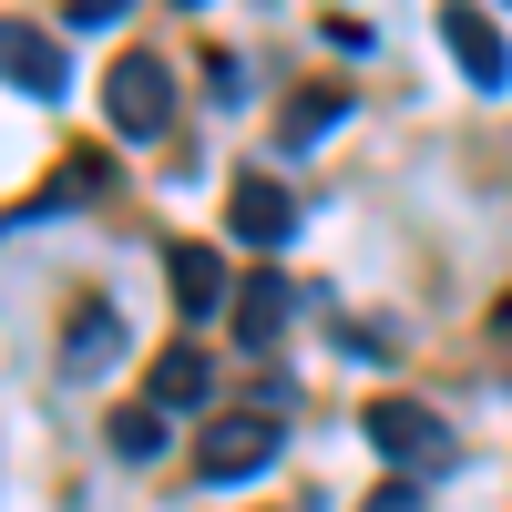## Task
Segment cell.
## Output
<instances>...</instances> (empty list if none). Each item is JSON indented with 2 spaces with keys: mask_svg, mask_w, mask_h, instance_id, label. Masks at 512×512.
Segmentation results:
<instances>
[{
  "mask_svg": "<svg viewBox=\"0 0 512 512\" xmlns=\"http://www.w3.org/2000/svg\"><path fill=\"white\" fill-rule=\"evenodd\" d=\"M359 512H420V482H400V472H390V482H379Z\"/></svg>",
  "mask_w": 512,
  "mask_h": 512,
  "instance_id": "13",
  "label": "cell"
},
{
  "mask_svg": "<svg viewBox=\"0 0 512 512\" xmlns=\"http://www.w3.org/2000/svg\"><path fill=\"white\" fill-rule=\"evenodd\" d=\"M359 431H369V451L390 461L400 482H420V472H451V431H441V420L420 410V400H369V410H359Z\"/></svg>",
  "mask_w": 512,
  "mask_h": 512,
  "instance_id": "2",
  "label": "cell"
},
{
  "mask_svg": "<svg viewBox=\"0 0 512 512\" xmlns=\"http://www.w3.org/2000/svg\"><path fill=\"white\" fill-rule=\"evenodd\" d=\"M205 390H216L205 349H164V359H154V379H144V400H154V410H205Z\"/></svg>",
  "mask_w": 512,
  "mask_h": 512,
  "instance_id": "8",
  "label": "cell"
},
{
  "mask_svg": "<svg viewBox=\"0 0 512 512\" xmlns=\"http://www.w3.org/2000/svg\"><path fill=\"white\" fill-rule=\"evenodd\" d=\"M492 338H512V287H502V308H492Z\"/></svg>",
  "mask_w": 512,
  "mask_h": 512,
  "instance_id": "15",
  "label": "cell"
},
{
  "mask_svg": "<svg viewBox=\"0 0 512 512\" xmlns=\"http://www.w3.org/2000/svg\"><path fill=\"white\" fill-rule=\"evenodd\" d=\"M226 236H236V246H287V236H297V195H287L277 175H236V185H226Z\"/></svg>",
  "mask_w": 512,
  "mask_h": 512,
  "instance_id": "4",
  "label": "cell"
},
{
  "mask_svg": "<svg viewBox=\"0 0 512 512\" xmlns=\"http://www.w3.org/2000/svg\"><path fill=\"white\" fill-rule=\"evenodd\" d=\"M277 451H287L277 410H226V420H205V441H195V482H256Z\"/></svg>",
  "mask_w": 512,
  "mask_h": 512,
  "instance_id": "1",
  "label": "cell"
},
{
  "mask_svg": "<svg viewBox=\"0 0 512 512\" xmlns=\"http://www.w3.org/2000/svg\"><path fill=\"white\" fill-rule=\"evenodd\" d=\"M277 328H287V277L267 267V277L236 287V338H246V349H277Z\"/></svg>",
  "mask_w": 512,
  "mask_h": 512,
  "instance_id": "9",
  "label": "cell"
},
{
  "mask_svg": "<svg viewBox=\"0 0 512 512\" xmlns=\"http://www.w3.org/2000/svg\"><path fill=\"white\" fill-rule=\"evenodd\" d=\"M0 62H11V93H31V103H52V93H62V52H52L31 21L0 31Z\"/></svg>",
  "mask_w": 512,
  "mask_h": 512,
  "instance_id": "7",
  "label": "cell"
},
{
  "mask_svg": "<svg viewBox=\"0 0 512 512\" xmlns=\"http://www.w3.org/2000/svg\"><path fill=\"white\" fill-rule=\"evenodd\" d=\"M113 451H123V461H154V451H164V410H154V400H134V410L113 420Z\"/></svg>",
  "mask_w": 512,
  "mask_h": 512,
  "instance_id": "12",
  "label": "cell"
},
{
  "mask_svg": "<svg viewBox=\"0 0 512 512\" xmlns=\"http://www.w3.org/2000/svg\"><path fill=\"white\" fill-rule=\"evenodd\" d=\"M62 21H72V31H113L123 11H113V0H62Z\"/></svg>",
  "mask_w": 512,
  "mask_h": 512,
  "instance_id": "14",
  "label": "cell"
},
{
  "mask_svg": "<svg viewBox=\"0 0 512 512\" xmlns=\"http://www.w3.org/2000/svg\"><path fill=\"white\" fill-rule=\"evenodd\" d=\"M113 338H123L113 308H103V297H82V308H72V338H62V369H72V379H93V369L113 359Z\"/></svg>",
  "mask_w": 512,
  "mask_h": 512,
  "instance_id": "10",
  "label": "cell"
},
{
  "mask_svg": "<svg viewBox=\"0 0 512 512\" xmlns=\"http://www.w3.org/2000/svg\"><path fill=\"white\" fill-rule=\"evenodd\" d=\"M103 113H113L123 144H154L164 123H175V72H164L154 52H123V62L103 72Z\"/></svg>",
  "mask_w": 512,
  "mask_h": 512,
  "instance_id": "3",
  "label": "cell"
},
{
  "mask_svg": "<svg viewBox=\"0 0 512 512\" xmlns=\"http://www.w3.org/2000/svg\"><path fill=\"white\" fill-rule=\"evenodd\" d=\"M164 287H175V308H185V318H216V308H236L226 256H205V246H164Z\"/></svg>",
  "mask_w": 512,
  "mask_h": 512,
  "instance_id": "6",
  "label": "cell"
},
{
  "mask_svg": "<svg viewBox=\"0 0 512 512\" xmlns=\"http://www.w3.org/2000/svg\"><path fill=\"white\" fill-rule=\"evenodd\" d=\"M338 113H349V93H338V82H308V93L287 103V123H277V154H297V144H318V134H328Z\"/></svg>",
  "mask_w": 512,
  "mask_h": 512,
  "instance_id": "11",
  "label": "cell"
},
{
  "mask_svg": "<svg viewBox=\"0 0 512 512\" xmlns=\"http://www.w3.org/2000/svg\"><path fill=\"white\" fill-rule=\"evenodd\" d=\"M441 41H451V62L472 72V93H502V82H512V52H502L492 11H441Z\"/></svg>",
  "mask_w": 512,
  "mask_h": 512,
  "instance_id": "5",
  "label": "cell"
}]
</instances>
